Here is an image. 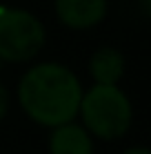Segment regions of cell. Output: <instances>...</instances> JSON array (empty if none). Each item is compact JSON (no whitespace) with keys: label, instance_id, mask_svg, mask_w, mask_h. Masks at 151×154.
Returning <instances> with one entry per match:
<instances>
[{"label":"cell","instance_id":"obj_6","mask_svg":"<svg viewBox=\"0 0 151 154\" xmlns=\"http://www.w3.org/2000/svg\"><path fill=\"white\" fill-rule=\"evenodd\" d=\"M89 72L96 85H118L124 74V58L118 49L102 47L89 60Z\"/></svg>","mask_w":151,"mask_h":154},{"label":"cell","instance_id":"obj_4","mask_svg":"<svg viewBox=\"0 0 151 154\" xmlns=\"http://www.w3.org/2000/svg\"><path fill=\"white\" fill-rule=\"evenodd\" d=\"M107 14V0H56V16L69 29L96 27Z\"/></svg>","mask_w":151,"mask_h":154},{"label":"cell","instance_id":"obj_1","mask_svg":"<svg viewBox=\"0 0 151 154\" xmlns=\"http://www.w3.org/2000/svg\"><path fill=\"white\" fill-rule=\"evenodd\" d=\"M82 100L80 81L60 63L36 65L18 85V103L33 123L58 127L78 116Z\"/></svg>","mask_w":151,"mask_h":154},{"label":"cell","instance_id":"obj_8","mask_svg":"<svg viewBox=\"0 0 151 154\" xmlns=\"http://www.w3.org/2000/svg\"><path fill=\"white\" fill-rule=\"evenodd\" d=\"M124 154H151V150H147V147H131V150H127Z\"/></svg>","mask_w":151,"mask_h":154},{"label":"cell","instance_id":"obj_7","mask_svg":"<svg viewBox=\"0 0 151 154\" xmlns=\"http://www.w3.org/2000/svg\"><path fill=\"white\" fill-rule=\"evenodd\" d=\"M7 109H9V92L2 83H0V121L7 116Z\"/></svg>","mask_w":151,"mask_h":154},{"label":"cell","instance_id":"obj_5","mask_svg":"<svg viewBox=\"0 0 151 154\" xmlns=\"http://www.w3.org/2000/svg\"><path fill=\"white\" fill-rule=\"evenodd\" d=\"M49 152L51 154H93L91 134L78 123H65L54 127L49 136Z\"/></svg>","mask_w":151,"mask_h":154},{"label":"cell","instance_id":"obj_3","mask_svg":"<svg viewBox=\"0 0 151 154\" xmlns=\"http://www.w3.org/2000/svg\"><path fill=\"white\" fill-rule=\"evenodd\" d=\"M45 47V27L27 9H0V58L27 63Z\"/></svg>","mask_w":151,"mask_h":154},{"label":"cell","instance_id":"obj_9","mask_svg":"<svg viewBox=\"0 0 151 154\" xmlns=\"http://www.w3.org/2000/svg\"><path fill=\"white\" fill-rule=\"evenodd\" d=\"M142 2V9L147 11V16H151V0H140Z\"/></svg>","mask_w":151,"mask_h":154},{"label":"cell","instance_id":"obj_2","mask_svg":"<svg viewBox=\"0 0 151 154\" xmlns=\"http://www.w3.org/2000/svg\"><path fill=\"white\" fill-rule=\"evenodd\" d=\"M82 127L102 141L120 139L131 125V103L118 85H93L82 94Z\"/></svg>","mask_w":151,"mask_h":154}]
</instances>
